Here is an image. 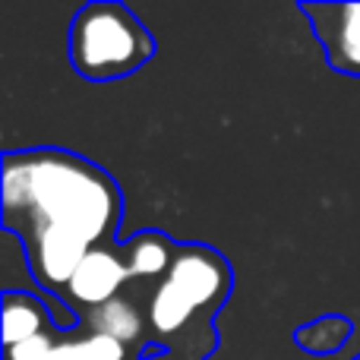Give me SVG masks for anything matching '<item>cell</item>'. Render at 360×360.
Masks as SVG:
<instances>
[{"label":"cell","mask_w":360,"mask_h":360,"mask_svg":"<svg viewBox=\"0 0 360 360\" xmlns=\"http://www.w3.org/2000/svg\"><path fill=\"white\" fill-rule=\"evenodd\" d=\"M44 313L41 307L32 297H19V294H10L4 307V342L6 348H16V345L29 342L35 335H44Z\"/></svg>","instance_id":"cell-7"},{"label":"cell","mask_w":360,"mask_h":360,"mask_svg":"<svg viewBox=\"0 0 360 360\" xmlns=\"http://www.w3.org/2000/svg\"><path fill=\"white\" fill-rule=\"evenodd\" d=\"M4 209L32 224L38 281L67 288L79 262L117 221V190L101 171L67 152L10 155L4 165Z\"/></svg>","instance_id":"cell-1"},{"label":"cell","mask_w":360,"mask_h":360,"mask_svg":"<svg viewBox=\"0 0 360 360\" xmlns=\"http://www.w3.org/2000/svg\"><path fill=\"white\" fill-rule=\"evenodd\" d=\"M92 329H95V335L117 338V342L124 345V342H133V338L143 335V319H139L136 307H133L130 300L114 297L92 310Z\"/></svg>","instance_id":"cell-6"},{"label":"cell","mask_w":360,"mask_h":360,"mask_svg":"<svg viewBox=\"0 0 360 360\" xmlns=\"http://www.w3.org/2000/svg\"><path fill=\"white\" fill-rule=\"evenodd\" d=\"M130 278H133L130 266H127L124 259H117L114 253L95 247L92 253L79 262V269L73 272L67 291H70V297L73 300L89 304L95 310V307H101V304H108V300L117 297V291Z\"/></svg>","instance_id":"cell-5"},{"label":"cell","mask_w":360,"mask_h":360,"mask_svg":"<svg viewBox=\"0 0 360 360\" xmlns=\"http://www.w3.org/2000/svg\"><path fill=\"white\" fill-rule=\"evenodd\" d=\"M51 351H54L51 338L35 335V338H29V342L16 345V348H10V360H51Z\"/></svg>","instance_id":"cell-10"},{"label":"cell","mask_w":360,"mask_h":360,"mask_svg":"<svg viewBox=\"0 0 360 360\" xmlns=\"http://www.w3.org/2000/svg\"><path fill=\"white\" fill-rule=\"evenodd\" d=\"M228 288V269L209 250H184L174 256L158 291L152 294L149 319L158 335H174L202 307L215 304Z\"/></svg>","instance_id":"cell-3"},{"label":"cell","mask_w":360,"mask_h":360,"mask_svg":"<svg viewBox=\"0 0 360 360\" xmlns=\"http://www.w3.org/2000/svg\"><path fill=\"white\" fill-rule=\"evenodd\" d=\"M316 16H326V22H316V32L326 44V57L338 73L360 76V4L342 6H307Z\"/></svg>","instance_id":"cell-4"},{"label":"cell","mask_w":360,"mask_h":360,"mask_svg":"<svg viewBox=\"0 0 360 360\" xmlns=\"http://www.w3.org/2000/svg\"><path fill=\"white\" fill-rule=\"evenodd\" d=\"M171 253L165 247V240L158 237H139L133 243V253H130V275H162L171 269Z\"/></svg>","instance_id":"cell-9"},{"label":"cell","mask_w":360,"mask_h":360,"mask_svg":"<svg viewBox=\"0 0 360 360\" xmlns=\"http://www.w3.org/2000/svg\"><path fill=\"white\" fill-rule=\"evenodd\" d=\"M51 360H124V345L108 335H89L79 342L54 345Z\"/></svg>","instance_id":"cell-8"},{"label":"cell","mask_w":360,"mask_h":360,"mask_svg":"<svg viewBox=\"0 0 360 360\" xmlns=\"http://www.w3.org/2000/svg\"><path fill=\"white\" fill-rule=\"evenodd\" d=\"M152 38L130 10L117 4H92L73 19L70 60L86 79H117L152 57Z\"/></svg>","instance_id":"cell-2"}]
</instances>
